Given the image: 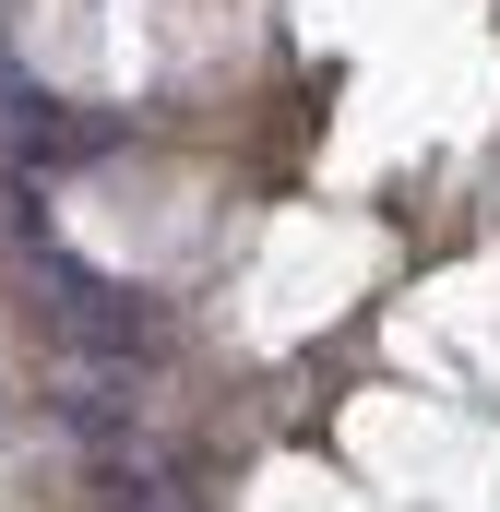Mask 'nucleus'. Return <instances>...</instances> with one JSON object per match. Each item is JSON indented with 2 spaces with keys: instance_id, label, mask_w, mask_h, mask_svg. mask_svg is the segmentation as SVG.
I'll list each match as a JSON object with an SVG mask.
<instances>
[{
  "instance_id": "obj_1",
  "label": "nucleus",
  "mask_w": 500,
  "mask_h": 512,
  "mask_svg": "<svg viewBox=\"0 0 500 512\" xmlns=\"http://www.w3.org/2000/svg\"><path fill=\"white\" fill-rule=\"evenodd\" d=\"M12 215H24V262H36V286H48L60 334H72L84 358H143V298L108 286V274H84V262L48 239V215H36V203H12Z\"/></svg>"
},
{
  "instance_id": "obj_2",
  "label": "nucleus",
  "mask_w": 500,
  "mask_h": 512,
  "mask_svg": "<svg viewBox=\"0 0 500 512\" xmlns=\"http://www.w3.org/2000/svg\"><path fill=\"white\" fill-rule=\"evenodd\" d=\"M120 512H179V501H167L155 477H120Z\"/></svg>"
}]
</instances>
